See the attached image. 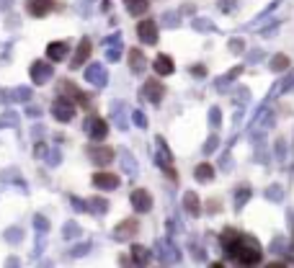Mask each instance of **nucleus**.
Here are the masks:
<instances>
[{"label": "nucleus", "instance_id": "10", "mask_svg": "<svg viewBox=\"0 0 294 268\" xmlns=\"http://www.w3.org/2000/svg\"><path fill=\"white\" fill-rule=\"evenodd\" d=\"M47 54H49L52 62H62L65 54H67V44L65 41H52L49 47H47Z\"/></svg>", "mask_w": 294, "mask_h": 268}, {"label": "nucleus", "instance_id": "3", "mask_svg": "<svg viewBox=\"0 0 294 268\" xmlns=\"http://www.w3.org/2000/svg\"><path fill=\"white\" fill-rule=\"evenodd\" d=\"M163 93H165V88H163L160 80H147L145 83V98L150 103H160L163 101Z\"/></svg>", "mask_w": 294, "mask_h": 268}, {"label": "nucleus", "instance_id": "18", "mask_svg": "<svg viewBox=\"0 0 294 268\" xmlns=\"http://www.w3.org/2000/svg\"><path fill=\"white\" fill-rule=\"evenodd\" d=\"M127 232H137V222H132V219H129V222H124V225L116 230V235H119V237H124Z\"/></svg>", "mask_w": 294, "mask_h": 268}, {"label": "nucleus", "instance_id": "16", "mask_svg": "<svg viewBox=\"0 0 294 268\" xmlns=\"http://www.w3.org/2000/svg\"><path fill=\"white\" fill-rule=\"evenodd\" d=\"M196 178H199V181H212V178H214V168L209 163H201L196 168Z\"/></svg>", "mask_w": 294, "mask_h": 268}, {"label": "nucleus", "instance_id": "17", "mask_svg": "<svg viewBox=\"0 0 294 268\" xmlns=\"http://www.w3.org/2000/svg\"><path fill=\"white\" fill-rule=\"evenodd\" d=\"M186 209H189L191 214H199V212H201V207H199V196H196L194 191L186 193Z\"/></svg>", "mask_w": 294, "mask_h": 268}, {"label": "nucleus", "instance_id": "13", "mask_svg": "<svg viewBox=\"0 0 294 268\" xmlns=\"http://www.w3.org/2000/svg\"><path fill=\"white\" fill-rule=\"evenodd\" d=\"M145 64H147V62H145V54H142L140 49H132V52H129V67H132L134 73H142Z\"/></svg>", "mask_w": 294, "mask_h": 268}, {"label": "nucleus", "instance_id": "8", "mask_svg": "<svg viewBox=\"0 0 294 268\" xmlns=\"http://www.w3.org/2000/svg\"><path fill=\"white\" fill-rule=\"evenodd\" d=\"M90 158H93V163L98 165H106L114 160V150L111 147H90Z\"/></svg>", "mask_w": 294, "mask_h": 268}, {"label": "nucleus", "instance_id": "20", "mask_svg": "<svg viewBox=\"0 0 294 268\" xmlns=\"http://www.w3.org/2000/svg\"><path fill=\"white\" fill-rule=\"evenodd\" d=\"M132 253H134V255H137V258H140L137 263H147V250H142V248H134Z\"/></svg>", "mask_w": 294, "mask_h": 268}, {"label": "nucleus", "instance_id": "12", "mask_svg": "<svg viewBox=\"0 0 294 268\" xmlns=\"http://www.w3.org/2000/svg\"><path fill=\"white\" fill-rule=\"evenodd\" d=\"M88 57H90V39H83L80 47H78V52H75V57H73V67H80Z\"/></svg>", "mask_w": 294, "mask_h": 268}, {"label": "nucleus", "instance_id": "4", "mask_svg": "<svg viewBox=\"0 0 294 268\" xmlns=\"http://www.w3.org/2000/svg\"><path fill=\"white\" fill-rule=\"evenodd\" d=\"M132 207L137 212H150L152 209V196L145 191V188H137L132 193Z\"/></svg>", "mask_w": 294, "mask_h": 268}, {"label": "nucleus", "instance_id": "15", "mask_svg": "<svg viewBox=\"0 0 294 268\" xmlns=\"http://www.w3.org/2000/svg\"><path fill=\"white\" fill-rule=\"evenodd\" d=\"M31 75H34L36 83H47V78H49L52 73H49L47 64H34V67H31Z\"/></svg>", "mask_w": 294, "mask_h": 268}, {"label": "nucleus", "instance_id": "14", "mask_svg": "<svg viewBox=\"0 0 294 268\" xmlns=\"http://www.w3.org/2000/svg\"><path fill=\"white\" fill-rule=\"evenodd\" d=\"M124 6L132 16H142L147 13V0H124Z\"/></svg>", "mask_w": 294, "mask_h": 268}, {"label": "nucleus", "instance_id": "2", "mask_svg": "<svg viewBox=\"0 0 294 268\" xmlns=\"http://www.w3.org/2000/svg\"><path fill=\"white\" fill-rule=\"evenodd\" d=\"M137 36H140L145 44H155V41H157V24H155L152 18L140 21V26H137Z\"/></svg>", "mask_w": 294, "mask_h": 268}, {"label": "nucleus", "instance_id": "19", "mask_svg": "<svg viewBox=\"0 0 294 268\" xmlns=\"http://www.w3.org/2000/svg\"><path fill=\"white\" fill-rule=\"evenodd\" d=\"M271 67H274V70H286L289 59L286 57H274V59H271Z\"/></svg>", "mask_w": 294, "mask_h": 268}, {"label": "nucleus", "instance_id": "1", "mask_svg": "<svg viewBox=\"0 0 294 268\" xmlns=\"http://www.w3.org/2000/svg\"><path fill=\"white\" fill-rule=\"evenodd\" d=\"M222 245L227 248V253L235 258V260H240L243 265H256L258 260H261V248H258V242L256 240H251V237H243V235H238V232H232V230H227L222 235Z\"/></svg>", "mask_w": 294, "mask_h": 268}, {"label": "nucleus", "instance_id": "9", "mask_svg": "<svg viewBox=\"0 0 294 268\" xmlns=\"http://www.w3.org/2000/svg\"><path fill=\"white\" fill-rule=\"evenodd\" d=\"M54 8V0H29V13L31 16H47Z\"/></svg>", "mask_w": 294, "mask_h": 268}, {"label": "nucleus", "instance_id": "6", "mask_svg": "<svg viewBox=\"0 0 294 268\" xmlns=\"http://www.w3.org/2000/svg\"><path fill=\"white\" fill-rule=\"evenodd\" d=\"M54 116H57L60 121H70V119L75 116V106L67 101V98H60V101L54 103Z\"/></svg>", "mask_w": 294, "mask_h": 268}, {"label": "nucleus", "instance_id": "5", "mask_svg": "<svg viewBox=\"0 0 294 268\" xmlns=\"http://www.w3.org/2000/svg\"><path fill=\"white\" fill-rule=\"evenodd\" d=\"M93 186L96 188H103V191H114L119 186V178L114 173H96L93 175Z\"/></svg>", "mask_w": 294, "mask_h": 268}, {"label": "nucleus", "instance_id": "7", "mask_svg": "<svg viewBox=\"0 0 294 268\" xmlns=\"http://www.w3.org/2000/svg\"><path fill=\"white\" fill-rule=\"evenodd\" d=\"M173 70H175L173 57L170 54H157V59H155V73L157 75H173Z\"/></svg>", "mask_w": 294, "mask_h": 268}, {"label": "nucleus", "instance_id": "11", "mask_svg": "<svg viewBox=\"0 0 294 268\" xmlns=\"http://www.w3.org/2000/svg\"><path fill=\"white\" fill-rule=\"evenodd\" d=\"M88 129H90V137H93V140H103L106 134H108V124L103 119H93V121L88 124Z\"/></svg>", "mask_w": 294, "mask_h": 268}]
</instances>
